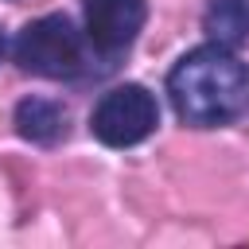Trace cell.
Instances as JSON below:
<instances>
[{
	"mask_svg": "<svg viewBox=\"0 0 249 249\" xmlns=\"http://www.w3.org/2000/svg\"><path fill=\"white\" fill-rule=\"evenodd\" d=\"M167 93L183 124L218 128L249 109V66L230 47L202 43L171 66Z\"/></svg>",
	"mask_w": 249,
	"mask_h": 249,
	"instance_id": "obj_1",
	"label": "cell"
},
{
	"mask_svg": "<svg viewBox=\"0 0 249 249\" xmlns=\"http://www.w3.org/2000/svg\"><path fill=\"white\" fill-rule=\"evenodd\" d=\"M12 54L16 62L27 70V74H39V78H74L82 74L86 66V54H82V35L74 31V23L66 16H43V19H31L16 43H12Z\"/></svg>",
	"mask_w": 249,
	"mask_h": 249,
	"instance_id": "obj_2",
	"label": "cell"
},
{
	"mask_svg": "<svg viewBox=\"0 0 249 249\" xmlns=\"http://www.w3.org/2000/svg\"><path fill=\"white\" fill-rule=\"evenodd\" d=\"M156 124H160V105L136 82L101 93V101L89 113V132L109 148H132V144L148 140L156 132Z\"/></svg>",
	"mask_w": 249,
	"mask_h": 249,
	"instance_id": "obj_3",
	"label": "cell"
},
{
	"mask_svg": "<svg viewBox=\"0 0 249 249\" xmlns=\"http://www.w3.org/2000/svg\"><path fill=\"white\" fill-rule=\"evenodd\" d=\"M82 8H86V39L105 58L128 51L148 19V0H86Z\"/></svg>",
	"mask_w": 249,
	"mask_h": 249,
	"instance_id": "obj_4",
	"label": "cell"
},
{
	"mask_svg": "<svg viewBox=\"0 0 249 249\" xmlns=\"http://www.w3.org/2000/svg\"><path fill=\"white\" fill-rule=\"evenodd\" d=\"M12 124H16V132L23 140L51 148V144H58L66 136V109L58 101H47V97H23L16 105Z\"/></svg>",
	"mask_w": 249,
	"mask_h": 249,
	"instance_id": "obj_5",
	"label": "cell"
},
{
	"mask_svg": "<svg viewBox=\"0 0 249 249\" xmlns=\"http://www.w3.org/2000/svg\"><path fill=\"white\" fill-rule=\"evenodd\" d=\"M202 27H206L210 43H222L230 51L241 47L249 39V0H210Z\"/></svg>",
	"mask_w": 249,
	"mask_h": 249,
	"instance_id": "obj_6",
	"label": "cell"
},
{
	"mask_svg": "<svg viewBox=\"0 0 249 249\" xmlns=\"http://www.w3.org/2000/svg\"><path fill=\"white\" fill-rule=\"evenodd\" d=\"M0 58H4V31H0Z\"/></svg>",
	"mask_w": 249,
	"mask_h": 249,
	"instance_id": "obj_7",
	"label": "cell"
}]
</instances>
